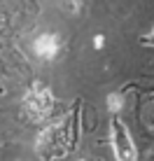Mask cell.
Masks as SVG:
<instances>
[{
  "label": "cell",
  "instance_id": "7",
  "mask_svg": "<svg viewBox=\"0 0 154 161\" xmlns=\"http://www.w3.org/2000/svg\"><path fill=\"white\" fill-rule=\"evenodd\" d=\"M93 47H96V49H103V35H96V37H93Z\"/></svg>",
  "mask_w": 154,
  "mask_h": 161
},
{
  "label": "cell",
  "instance_id": "8",
  "mask_svg": "<svg viewBox=\"0 0 154 161\" xmlns=\"http://www.w3.org/2000/svg\"><path fill=\"white\" fill-rule=\"evenodd\" d=\"M152 35H154V28H152Z\"/></svg>",
  "mask_w": 154,
  "mask_h": 161
},
{
  "label": "cell",
  "instance_id": "2",
  "mask_svg": "<svg viewBox=\"0 0 154 161\" xmlns=\"http://www.w3.org/2000/svg\"><path fill=\"white\" fill-rule=\"evenodd\" d=\"M54 108V96L52 91L40 84V82H35V84L30 86V91L24 96V114L26 119L30 121H42L49 117V112H52Z\"/></svg>",
  "mask_w": 154,
  "mask_h": 161
},
{
  "label": "cell",
  "instance_id": "4",
  "mask_svg": "<svg viewBox=\"0 0 154 161\" xmlns=\"http://www.w3.org/2000/svg\"><path fill=\"white\" fill-rule=\"evenodd\" d=\"M33 49H35V54L42 61H54L56 54H58V49H61L58 35L56 33H45V35H40L35 42H33Z\"/></svg>",
  "mask_w": 154,
  "mask_h": 161
},
{
  "label": "cell",
  "instance_id": "1",
  "mask_svg": "<svg viewBox=\"0 0 154 161\" xmlns=\"http://www.w3.org/2000/svg\"><path fill=\"white\" fill-rule=\"evenodd\" d=\"M65 147H68V131H65V119L54 121V124L45 126V129L37 133L35 152L40 154L45 161L63 157V154H65Z\"/></svg>",
  "mask_w": 154,
  "mask_h": 161
},
{
  "label": "cell",
  "instance_id": "6",
  "mask_svg": "<svg viewBox=\"0 0 154 161\" xmlns=\"http://www.w3.org/2000/svg\"><path fill=\"white\" fill-rule=\"evenodd\" d=\"M63 9H68V12H80L82 3H68V5H63Z\"/></svg>",
  "mask_w": 154,
  "mask_h": 161
},
{
  "label": "cell",
  "instance_id": "9",
  "mask_svg": "<svg viewBox=\"0 0 154 161\" xmlns=\"http://www.w3.org/2000/svg\"><path fill=\"white\" fill-rule=\"evenodd\" d=\"M152 161H154V159H152Z\"/></svg>",
  "mask_w": 154,
  "mask_h": 161
},
{
  "label": "cell",
  "instance_id": "3",
  "mask_svg": "<svg viewBox=\"0 0 154 161\" xmlns=\"http://www.w3.org/2000/svg\"><path fill=\"white\" fill-rule=\"evenodd\" d=\"M110 140H112V149H114V159L117 161H138V149L133 145L129 129L114 117L110 121Z\"/></svg>",
  "mask_w": 154,
  "mask_h": 161
},
{
  "label": "cell",
  "instance_id": "5",
  "mask_svg": "<svg viewBox=\"0 0 154 161\" xmlns=\"http://www.w3.org/2000/svg\"><path fill=\"white\" fill-rule=\"evenodd\" d=\"M107 108H110V112H119V110L124 108L122 96H119V93H110L107 96Z\"/></svg>",
  "mask_w": 154,
  "mask_h": 161
}]
</instances>
